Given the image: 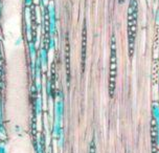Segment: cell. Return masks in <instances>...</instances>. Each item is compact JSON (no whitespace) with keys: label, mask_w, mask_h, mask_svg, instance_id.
I'll list each match as a JSON object with an SVG mask.
<instances>
[{"label":"cell","mask_w":159,"mask_h":153,"mask_svg":"<svg viewBox=\"0 0 159 153\" xmlns=\"http://www.w3.org/2000/svg\"><path fill=\"white\" fill-rule=\"evenodd\" d=\"M137 1L131 0L128 10V46L129 57L132 58L135 50L136 28H137Z\"/></svg>","instance_id":"obj_1"},{"label":"cell","mask_w":159,"mask_h":153,"mask_svg":"<svg viewBox=\"0 0 159 153\" xmlns=\"http://www.w3.org/2000/svg\"><path fill=\"white\" fill-rule=\"evenodd\" d=\"M116 78H117V50H116V39L113 36L111 39V52H110L109 65V95L113 97L116 88Z\"/></svg>","instance_id":"obj_2"},{"label":"cell","mask_w":159,"mask_h":153,"mask_svg":"<svg viewBox=\"0 0 159 153\" xmlns=\"http://www.w3.org/2000/svg\"><path fill=\"white\" fill-rule=\"evenodd\" d=\"M48 15H49V32L50 37H53L56 34L57 28V20H56V8L55 4L52 1L48 4Z\"/></svg>","instance_id":"obj_3"},{"label":"cell","mask_w":159,"mask_h":153,"mask_svg":"<svg viewBox=\"0 0 159 153\" xmlns=\"http://www.w3.org/2000/svg\"><path fill=\"white\" fill-rule=\"evenodd\" d=\"M86 45H87V28L86 23L83 26V42H82V68L85 67V59H86Z\"/></svg>","instance_id":"obj_4"},{"label":"cell","mask_w":159,"mask_h":153,"mask_svg":"<svg viewBox=\"0 0 159 153\" xmlns=\"http://www.w3.org/2000/svg\"><path fill=\"white\" fill-rule=\"evenodd\" d=\"M70 50H69V41L66 39V72H67V82H70Z\"/></svg>","instance_id":"obj_5"},{"label":"cell","mask_w":159,"mask_h":153,"mask_svg":"<svg viewBox=\"0 0 159 153\" xmlns=\"http://www.w3.org/2000/svg\"><path fill=\"white\" fill-rule=\"evenodd\" d=\"M64 111V104L62 101V98L56 103V120L61 121L62 120V115H63Z\"/></svg>","instance_id":"obj_6"},{"label":"cell","mask_w":159,"mask_h":153,"mask_svg":"<svg viewBox=\"0 0 159 153\" xmlns=\"http://www.w3.org/2000/svg\"><path fill=\"white\" fill-rule=\"evenodd\" d=\"M40 59H41L42 66L46 67V65H47V49L45 46H42L41 50H40Z\"/></svg>","instance_id":"obj_7"},{"label":"cell","mask_w":159,"mask_h":153,"mask_svg":"<svg viewBox=\"0 0 159 153\" xmlns=\"http://www.w3.org/2000/svg\"><path fill=\"white\" fill-rule=\"evenodd\" d=\"M152 112H153V118H154L155 121H158L159 120V106L156 103H154V105H153Z\"/></svg>","instance_id":"obj_8"},{"label":"cell","mask_w":159,"mask_h":153,"mask_svg":"<svg viewBox=\"0 0 159 153\" xmlns=\"http://www.w3.org/2000/svg\"><path fill=\"white\" fill-rule=\"evenodd\" d=\"M28 49H30V57H32V59L34 60V58H35V55H36V45H35V43H34L33 41H30V43H28Z\"/></svg>","instance_id":"obj_9"},{"label":"cell","mask_w":159,"mask_h":153,"mask_svg":"<svg viewBox=\"0 0 159 153\" xmlns=\"http://www.w3.org/2000/svg\"><path fill=\"white\" fill-rule=\"evenodd\" d=\"M41 110H42V100H41V97H37V100H36V111L38 114L41 113Z\"/></svg>","instance_id":"obj_10"},{"label":"cell","mask_w":159,"mask_h":153,"mask_svg":"<svg viewBox=\"0 0 159 153\" xmlns=\"http://www.w3.org/2000/svg\"><path fill=\"white\" fill-rule=\"evenodd\" d=\"M89 153H96V148H95V143H94V141H91V144H90Z\"/></svg>","instance_id":"obj_11"},{"label":"cell","mask_w":159,"mask_h":153,"mask_svg":"<svg viewBox=\"0 0 159 153\" xmlns=\"http://www.w3.org/2000/svg\"><path fill=\"white\" fill-rule=\"evenodd\" d=\"M55 44H56L55 38H53V37H50V40H49V47L50 49H53V47H55Z\"/></svg>","instance_id":"obj_12"},{"label":"cell","mask_w":159,"mask_h":153,"mask_svg":"<svg viewBox=\"0 0 159 153\" xmlns=\"http://www.w3.org/2000/svg\"><path fill=\"white\" fill-rule=\"evenodd\" d=\"M155 19H156V23L159 24V8H157V11H156Z\"/></svg>","instance_id":"obj_13"},{"label":"cell","mask_w":159,"mask_h":153,"mask_svg":"<svg viewBox=\"0 0 159 153\" xmlns=\"http://www.w3.org/2000/svg\"><path fill=\"white\" fill-rule=\"evenodd\" d=\"M25 3H26L27 7H30L33 3V0H25Z\"/></svg>","instance_id":"obj_14"},{"label":"cell","mask_w":159,"mask_h":153,"mask_svg":"<svg viewBox=\"0 0 159 153\" xmlns=\"http://www.w3.org/2000/svg\"><path fill=\"white\" fill-rule=\"evenodd\" d=\"M0 153H5V148L2 145H0Z\"/></svg>","instance_id":"obj_15"},{"label":"cell","mask_w":159,"mask_h":153,"mask_svg":"<svg viewBox=\"0 0 159 153\" xmlns=\"http://www.w3.org/2000/svg\"><path fill=\"white\" fill-rule=\"evenodd\" d=\"M20 42H22V38H21V37H19V38L17 39V41H16V44L18 45V44L20 43Z\"/></svg>","instance_id":"obj_16"},{"label":"cell","mask_w":159,"mask_h":153,"mask_svg":"<svg viewBox=\"0 0 159 153\" xmlns=\"http://www.w3.org/2000/svg\"><path fill=\"white\" fill-rule=\"evenodd\" d=\"M47 2H48V0H42V4H43V5L46 4Z\"/></svg>","instance_id":"obj_17"}]
</instances>
